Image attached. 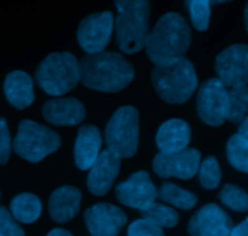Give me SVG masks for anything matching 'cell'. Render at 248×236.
Here are the masks:
<instances>
[{
	"mask_svg": "<svg viewBox=\"0 0 248 236\" xmlns=\"http://www.w3.org/2000/svg\"><path fill=\"white\" fill-rule=\"evenodd\" d=\"M234 223L224 210L216 204L201 207L188 224L191 236H230Z\"/></svg>",
	"mask_w": 248,
	"mask_h": 236,
	"instance_id": "cell-14",
	"label": "cell"
},
{
	"mask_svg": "<svg viewBox=\"0 0 248 236\" xmlns=\"http://www.w3.org/2000/svg\"><path fill=\"white\" fill-rule=\"evenodd\" d=\"M57 132L31 120H22L14 141V149L18 157L29 162H40L60 148Z\"/></svg>",
	"mask_w": 248,
	"mask_h": 236,
	"instance_id": "cell-6",
	"label": "cell"
},
{
	"mask_svg": "<svg viewBox=\"0 0 248 236\" xmlns=\"http://www.w3.org/2000/svg\"><path fill=\"white\" fill-rule=\"evenodd\" d=\"M191 44V29L178 12H167L148 33L144 47L155 65H167L183 58Z\"/></svg>",
	"mask_w": 248,
	"mask_h": 236,
	"instance_id": "cell-2",
	"label": "cell"
},
{
	"mask_svg": "<svg viewBox=\"0 0 248 236\" xmlns=\"http://www.w3.org/2000/svg\"><path fill=\"white\" fill-rule=\"evenodd\" d=\"M219 199L225 206L236 212H246L248 210L247 193L234 184H225L219 193Z\"/></svg>",
	"mask_w": 248,
	"mask_h": 236,
	"instance_id": "cell-28",
	"label": "cell"
},
{
	"mask_svg": "<svg viewBox=\"0 0 248 236\" xmlns=\"http://www.w3.org/2000/svg\"><path fill=\"white\" fill-rule=\"evenodd\" d=\"M152 82L157 94L171 104L186 103L199 85L193 63L184 57L167 65H155Z\"/></svg>",
	"mask_w": 248,
	"mask_h": 236,
	"instance_id": "cell-4",
	"label": "cell"
},
{
	"mask_svg": "<svg viewBox=\"0 0 248 236\" xmlns=\"http://www.w3.org/2000/svg\"><path fill=\"white\" fill-rule=\"evenodd\" d=\"M140 140V114L135 107H120L106 128L108 149L118 157H131L137 153Z\"/></svg>",
	"mask_w": 248,
	"mask_h": 236,
	"instance_id": "cell-7",
	"label": "cell"
},
{
	"mask_svg": "<svg viewBox=\"0 0 248 236\" xmlns=\"http://www.w3.org/2000/svg\"><path fill=\"white\" fill-rule=\"evenodd\" d=\"M86 115L85 107L73 97H57L48 99L43 106V116L55 126H73L81 123Z\"/></svg>",
	"mask_w": 248,
	"mask_h": 236,
	"instance_id": "cell-16",
	"label": "cell"
},
{
	"mask_svg": "<svg viewBox=\"0 0 248 236\" xmlns=\"http://www.w3.org/2000/svg\"><path fill=\"white\" fill-rule=\"evenodd\" d=\"M114 31V15L110 11L96 12L85 17L78 28V43L87 53L104 51Z\"/></svg>",
	"mask_w": 248,
	"mask_h": 236,
	"instance_id": "cell-9",
	"label": "cell"
},
{
	"mask_svg": "<svg viewBox=\"0 0 248 236\" xmlns=\"http://www.w3.org/2000/svg\"><path fill=\"white\" fill-rule=\"evenodd\" d=\"M247 229H248V220H245L241 224L237 227H232L230 236H247Z\"/></svg>",
	"mask_w": 248,
	"mask_h": 236,
	"instance_id": "cell-32",
	"label": "cell"
},
{
	"mask_svg": "<svg viewBox=\"0 0 248 236\" xmlns=\"http://www.w3.org/2000/svg\"><path fill=\"white\" fill-rule=\"evenodd\" d=\"M81 204V193L74 187L56 189L48 200V212L57 223H67L78 215Z\"/></svg>",
	"mask_w": 248,
	"mask_h": 236,
	"instance_id": "cell-18",
	"label": "cell"
},
{
	"mask_svg": "<svg viewBox=\"0 0 248 236\" xmlns=\"http://www.w3.org/2000/svg\"><path fill=\"white\" fill-rule=\"evenodd\" d=\"M127 236H165L161 228L147 220H137L128 227Z\"/></svg>",
	"mask_w": 248,
	"mask_h": 236,
	"instance_id": "cell-30",
	"label": "cell"
},
{
	"mask_svg": "<svg viewBox=\"0 0 248 236\" xmlns=\"http://www.w3.org/2000/svg\"><path fill=\"white\" fill-rule=\"evenodd\" d=\"M199 179L203 188L216 189L219 187L222 179V171L215 157H208L199 166Z\"/></svg>",
	"mask_w": 248,
	"mask_h": 236,
	"instance_id": "cell-27",
	"label": "cell"
},
{
	"mask_svg": "<svg viewBox=\"0 0 248 236\" xmlns=\"http://www.w3.org/2000/svg\"><path fill=\"white\" fill-rule=\"evenodd\" d=\"M41 90L51 96H62L77 87L79 82L78 60L73 53L53 52L48 55L35 72Z\"/></svg>",
	"mask_w": 248,
	"mask_h": 236,
	"instance_id": "cell-5",
	"label": "cell"
},
{
	"mask_svg": "<svg viewBox=\"0 0 248 236\" xmlns=\"http://www.w3.org/2000/svg\"><path fill=\"white\" fill-rule=\"evenodd\" d=\"M0 198H1V193H0Z\"/></svg>",
	"mask_w": 248,
	"mask_h": 236,
	"instance_id": "cell-35",
	"label": "cell"
},
{
	"mask_svg": "<svg viewBox=\"0 0 248 236\" xmlns=\"http://www.w3.org/2000/svg\"><path fill=\"white\" fill-rule=\"evenodd\" d=\"M121 166V157L109 149L99 153L90 167L87 176V188L92 194L103 196L110 190L118 177Z\"/></svg>",
	"mask_w": 248,
	"mask_h": 236,
	"instance_id": "cell-15",
	"label": "cell"
},
{
	"mask_svg": "<svg viewBox=\"0 0 248 236\" xmlns=\"http://www.w3.org/2000/svg\"><path fill=\"white\" fill-rule=\"evenodd\" d=\"M10 210L17 222L31 224L40 217L43 206L38 196L31 193H22L12 199Z\"/></svg>",
	"mask_w": 248,
	"mask_h": 236,
	"instance_id": "cell-21",
	"label": "cell"
},
{
	"mask_svg": "<svg viewBox=\"0 0 248 236\" xmlns=\"http://www.w3.org/2000/svg\"><path fill=\"white\" fill-rule=\"evenodd\" d=\"M4 92L9 103L15 108H28L34 102L33 79L23 70L11 72L5 79Z\"/></svg>",
	"mask_w": 248,
	"mask_h": 236,
	"instance_id": "cell-20",
	"label": "cell"
},
{
	"mask_svg": "<svg viewBox=\"0 0 248 236\" xmlns=\"http://www.w3.org/2000/svg\"><path fill=\"white\" fill-rule=\"evenodd\" d=\"M101 147L102 137L98 128L92 125L81 126L74 145V160L78 169L89 170L98 157Z\"/></svg>",
	"mask_w": 248,
	"mask_h": 236,
	"instance_id": "cell-17",
	"label": "cell"
},
{
	"mask_svg": "<svg viewBox=\"0 0 248 236\" xmlns=\"http://www.w3.org/2000/svg\"><path fill=\"white\" fill-rule=\"evenodd\" d=\"M218 79L225 87L246 86L248 81V47L244 44L232 45L216 58Z\"/></svg>",
	"mask_w": 248,
	"mask_h": 236,
	"instance_id": "cell-10",
	"label": "cell"
},
{
	"mask_svg": "<svg viewBox=\"0 0 248 236\" xmlns=\"http://www.w3.org/2000/svg\"><path fill=\"white\" fill-rule=\"evenodd\" d=\"M190 140V126L181 119H171L164 123L156 135V144L161 153H174L186 149Z\"/></svg>",
	"mask_w": 248,
	"mask_h": 236,
	"instance_id": "cell-19",
	"label": "cell"
},
{
	"mask_svg": "<svg viewBox=\"0 0 248 236\" xmlns=\"http://www.w3.org/2000/svg\"><path fill=\"white\" fill-rule=\"evenodd\" d=\"M201 120L211 126H222L227 120L228 87L219 79H210L200 86L196 99Z\"/></svg>",
	"mask_w": 248,
	"mask_h": 236,
	"instance_id": "cell-8",
	"label": "cell"
},
{
	"mask_svg": "<svg viewBox=\"0 0 248 236\" xmlns=\"http://www.w3.org/2000/svg\"><path fill=\"white\" fill-rule=\"evenodd\" d=\"M157 198L182 210H190L198 203L195 194L170 182H165L157 190Z\"/></svg>",
	"mask_w": 248,
	"mask_h": 236,
	"instance_id": "cell-22",
	"label": "cell"
},
{
	"mask_svg": "<svg viewBox=\"0 0 248 236\" xmlns=\"http://www.w3.org/2000/svg\"><path fill=\"white\" fill-rule=\"evenodd\" d=\"M212 4H224V2H230L232 0H211Z\"/></svg>",
	"mask_w": 248,
	"mask_h": 236,
	"instance_id": "cell-34",
	"label": "cell"
},
{
	"mask_svg": "<svg viewBox=\"0 0 248 236\" xmlns=\"http://www.w3.org/2000/svg\"><path fill=\"white\" fill-rule=\"evenodd\" d=\"M144 220H149L159 228H173L178 224L179 215L170 206L159 203L150 204L148 207L140 211Z\"/></svg>",
	"mask_w": 248,
	"mask_h": 236,
	"instance_id": "cell-24",
	"label": "cell"
},
{
	"mask_svg": "<svg viewBox=\"0 0 248 236\" xmlns=\"http://www.w3.org/2000/svg\"><path fill=\"white\" fill-rule=\"evenodd\" d=\"M0 236H24V230L4 206H0Z\"/></svg>",
	"mask_w": 248,
	"mask_h": 236,
	"instance_id": "cell-29",
	"label": "cell"
},
{
	"mask_svg": "<svg viewBox=\"0 0 248 236\" xmlns=\"http://www.w3.org/2000/svg\"><path fill=\"white\" fill-rule=\"evenodd\" d=\"M47 236H73V235L70 234L68 230L60 229V228H57V229L51 230V232L47 234Z\"/></svg>",
	"mask_w": 248,
	"mask_h": 236,
	"instance_id": "cell-33",
	"label": "cell"
},
{
	"mask_svg": "<svg viewBox=\"0 0 248 236\" xmlns=\"http://www.w3.org/2000/svg\"><path fill=\"white\" fill-rule=\"evenodd\" d=\"M189 16L194 28L200 31H207L211 19V0H186Z\"/></svg>",
	"mask_w": 248,
	"mask_h": 236,
	"instance_id": "cell-26",
	"label": "cell"
},
{
	"mask_svg": "<svg viewBox=\"0 0 248 236\" xmlns=\"http://www.w3.org/2000/svg\"><path fill=\"white\" fill-rule=\"evenodd\" d=\"M248 89L246 86L232 87L228 90L227 120L232 124H240L247 116Z\"/></svg>",
	"mask_w": 248,
	"mask_h": 236,
	"instance_id": "cell-23",
	"label": "cell"
},
{
	"mask_svg": "<svg viewBox=\"0 0 248 236\" xmlns=\"http://www.w3.org/2000/svg\"><path fill=\"white\" fill-rule=\"evenodd\" d=\"M84 220L91 236H118L127 223L125 212L111 204H97L87 208Z\"/></svg>",
	"mask_w": 248,
	"mask_h": 236,
	"instance_id": "cell-13",
	"label": "cell"
},
{
	"mask_svg": "<svg viewBox=\"0 0 248 236\" xmlns=\"http://www.w3.org/2000/svg\"><path fill=\"white\" fill-rule=\"evenodd\" d=\"M201 161V153L194 148H186L174 153L160 152L153 161L155 173L161 178L177 177L190 179L198 173Z\"/></svg>",
	"mask_w": 248,
	"mask_h": 236,
	"instance_id": "cell-11",
	"label": "cell"
},
{
	"mask_svg": "<svg viewBox=\"0 0 248 236\" xmlns=\"http://www.w3.org/2000/svg\"><path fill=\"white\" fill-rule=\"evenodd\" d=\"M11 154V136H10L7 121L0 116V165L9 161Z\"/></svg>",
	"mask_w": 248,
	"mask_h": 236,
	"instance_id": "cell-31",
	"label": "cell"
},
{
	"mask_svg": "<svg viewBox=\"0 0 248 236\" xmlns=\"http://www.w3.org/2000/svg\"><path fill=\"white\" fill-rule=\"evenodd\" d=\"M116 198L123 205L142 211L157 199V189L148 172L133 173L127 181L118 184Z\"/></svg>",
	"mask_w": 248,
	"mask_h": 236,
	"instance_id": "cell-12",
	"label": "cell"
},
{
	"mask_svg": "<svg viewBox=\"0 0 248 236\" xmlns=\"http://www.w3.org/2000/svg\"><path fill=\"white\" fill-rule=\"evenodd\" d=\"M118 15L114 18L115 39L126 55L137 53L144 47L149 33L150 2L148 0H115Z\"/></svg>",
	"mask_w": 248,
	"mask_h": 236,
	"instance_id": "cell-3",
	"label": "cell"
},
{
	"mask_svg": "<svg viewBox=\"0 0 248 236\" xmlns=\"http://www.w3.org/2000/svg\"><path fill=\"white\" fill-rule=\"evenodd\" d=\"M227 155L230 164L241 172L248 171V136L235 133L227 144Z\"/></svg>",
	"mask_w": 248,
	"mask_h": 236,
	"instance_id": "cell-25",
	"label": "cell"
},
{
	"mask_svg": "<svg viewBox=\"0 0 248 236\" xmlns=\"http://www.w3.org/2000/svg\"><path fill=\"white\" fill-rule=\"evenodd\" d=\"M79 81L91 90L119 92L127 87L135 78V69L120 53L101 51L87 53L80 61Z\"/></svg>",
	"mask_w": 248,
	"mask_h": 236,
	"instance_id": "cell-1",
	"label": "cell"
}]
</instances>
